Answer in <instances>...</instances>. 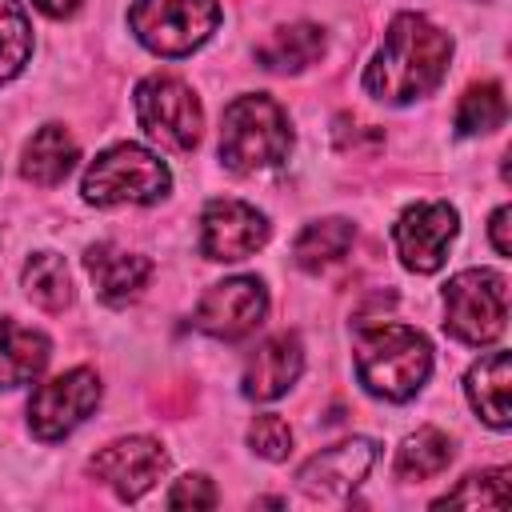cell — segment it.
Returning a JSON list of instances; mask_svg holds the SVG:
<instances>
[{"label": "cell", "instance_id": "obj_29", "mask_svg": "<svg viewBox=\"0 0 512 512\" xmlns=\"http://www.w3.org/2000/svg\"><path fill=\"white\" fill-rule=\"evenodd\" d=\"M44 16H52V20H64V16H72L76 8H80V0H32Z\"/></svg>", "mask_w": 512, "mask_h": 512}, {"label": "cell", "instance_id": "obj_5", "mask_svg": "<svg viewBox=\"0 0 512 512\" xmlns=\"http://www.w3.org/2000/svg\"><path fill=\"white\" fill-rule=\"evenodd\" d=\"M508 324V276L496 268H464L444 284V332L460 344H492Z\"/></svg>", "mask_w": 512, "mask_h": 512}, {"label": "cell", "instance_id": "obj_14", "mask_svg": "<svg viewBox=\"0 0 512 512\" xmlns=\"http://www.w3.org/2000/svg\"><path fill=\"white\" fill-rule=\"evenodd\" d=\"M300 368H304L300 336L296 332H276L264 344H256V352L248 356L244 376H240V392L248 400H276L296 384Z\"/></svg>", "mask_w": 512, "mask_h": 512}, {"label": "cell", "instance_id": "obj_28", "mask_svg": "<svg viewBox=\"0 0 512 512\" xmlns=\"http://www.w3.org/2000/svg\"><path fill=\"white\" fill-rule=\"evenodd\" d=\"M508 220H512V212H508V208H496V212H492V224H488V232H492V248H496L500 256H512V240H508Z\"/></svg>", "mask_w": 512, "mask_h": 512}, {"label": "cell", "instance_id": "obj_3", "mask_svg": "<svg viewBox=\"0 0 512 512\" xmlns=\"http://www.w3.org/2000/svg\"><path fill=\"white\" fill-rule=\"evenodd\" d=\"M292 152V124H288V112L264 96V92H252V96H236L228 108H224V120H220V160L228 172H264V168H276L284 164Z\"/></svg>", "mask_w": 512, "mask_h": 512}, {"label": "cell", "instance_id": "obj_20", "mask_svg": "<svg viewBox=\"0 0 512 512\" xmlns=\"http://www.w3.org/2000/svg\"><path fill=\"white\" fill-rule=\"evenodd\" d=\"M352 240H356L352 220H344V216H324V220H312V224H304V228L296 232V240H292V260H296V268H304V272H324V268H332V264L352 248Z\"/></svg>", "mask_w": 512, "mask_h": 512}, {"label": "cell", "instance_id": "obj_10", "mask_svg": "<svg viewBox=\"0 0 512 512\" xmlns=\"http://www.w3.org/2000/svg\"><path fill=\"white\" fill-rule=\"evenodd\" d=\"M456 232H460V216L448 200H420V204L404 208L400 220L392 224V244L408 272L428 276L444 264Z\"/></svg>", "mask_w": 512, "mask_h": 512}, {"label": "cell", "instance_id": "obj_13", "mask_svg": "<svg viewBox=\"0 0 512 512\" xmlns=\"http://www.w3.org/2000/svg\"><path fill=\"white\" fill-rule=\"evenodd\" d=\"M372 464H376V444L368 436H352V440H340V444L320 448L316 456H308L296 472V484L312 500L348 496L372 472Z\"/></svg>", "mask_w": 512, "mask_h": 512}, {"label": "cell", "instance_id": "obj_23", "mask_svg": "<svg viewBox=\"0 0 512 512\" xmlns=\"http://www.w3.org/2000/svg\"><path fill=\"white\" fill-rule=\"evenodd\" d=\"M508 116V104H504V88L496 80H484V84H472L460 104H456V132L460 136H484L492 128H500Z\"/></svg>", "mask_w": 512, "mask_h": 512}, {"label": "cell", "instance_id": "obj_24", "mask_svg": "<svg viewBox=\"0 0 512 512\" xmlns=\"http://www.w3.org/2000/svg\"><path fill=\"white\" fill-rule=\"evenodd\" d=\"M32 56V24L20 0H0V84L12 80Z\"/></svg>", "mask_w": 512, "mask_h": 512}, {"label": "cell", "instance_id": "obj_7", "mask_svg": "<svg viewBox=\"0 0 512 512\" xmlns=\"http://www.w3.org/2000/svg\"><path fill=\"white\" fill-rule=\"evenodd\" d=\"M136 120L148 140L172 152H192L204 132V108L180 76H144L136 84Z\"/></svg>", "mask_w": 512, "mask_h": 512}, {"label": "cell", "instance_id": "obj_12", "mask_svg": "<svg viewBox=\"0 0 512 512\" xmlns=\"http://www.w3.org/2000/svg\"><path fill=\"white\" fill-rule=\"evenodd\" d=\"M168 468V452L152 440V436H124L112 440L108 448H100L88 464V472L112 488L120 500H140L148 488H156V480Z\"/></svg>", "mask_w": 512, "mask_h": 512}, {"label": "cell", "instance_id": "obj_16", "mask_svg": "<svg viewBox=\"0 0 512 512\" xmlns=\"http://www.w3.org/2000/svg\"><path fill=\"white\" fill-rule=\"evenodd\" d=\"M508 384H512V360L508 352H488L480 356L468 376H464V392L468 404L480 412V420L488 428H508L512 424V404H508Z\"/></svg>", "mask_w": 512, "mask_h": 512}, {"label": "cell", "instance_id": "obj_25", "mask_svg": "<svg viewBox=\"0 0 512 512\" xmlns=\"http://www.w3.org/2000/svg\"><path fill=\"white\" fill-rule=\"evenodd\" d=\"M504 504H508V468L472 472L460 480V488L436 500V508H504Z\"/></svg>", "mask_w": 512, "mask_h": 512}, {"label": "cell", "instance_id": "obj_22", "mask_svg": "<svg viewBox=\"0 0 512 512\" xmlns=\"http://www.w3.org/2000/svg\"><path fill=\"white\" fill-rule=\"evenodd\" d=\"M20 280H24L28 300L40 304L44 312H60V308L72 304V272H68L64 256H56V252H36V256H28Z\"/></svg>", "mask_w": 512, "mask_h": 512}, {"label": "cell", "instance_id": "obj_26", "mask_svg": "<svg viewBox=\"0 0 512 512\" xmlns=\"http://www.w3.org/2000/svg\"><path fill=\"white\" fill-rule=\"evenodd\" d=\"M248 448L264 460H284L292 452V428L276 412H264L248 424Z\"/></svg>", "mask_w": 512, "mask_h": 512}, {"label": "cell", "instance_id": "obj_27", "mask_svg": "<svg viewBox=\"0 0 512 512\" xmlns=\"http://www.w3.org/2000/svg\"><path fill=\"white\" fill-rule=\"evenodd\" d=\"M168 508H216V488L204 472H188L172 484L168 492Z\"/></svg>", "mask_w": 512, "mask_h": 512}, {"label": "cell", "instance_id": "obj_17", "mask_svg": "<svg viewBox=\"0 0 512 512\" xmlns=\"http://www.w3.org/2000/svg\"><path fill=\"white\" fill-rule=\"evenodd\" d=\"M80 160V148L72 140V132L64 124H44L28 144H24V160L20 172L24 180L40 184V188H56Z\"/></svg>", "mask_w": 512, "mask_h": 512}, {"label": "cell", "instance_id": "obj_11", "mask_svg": "<svg viewBox=\"0 0 512 512\" xmlns=\"http://www.w3.org/2000/svg\"><path fill=\"white\" fill-rule=\"evenodd\" d=\"M268 244V216L244 200L220 196L208 200L204 216H200V252L208 260H248L252 252H260Z\"/></svg>", "mask_w": 512, "mask_h": 512}, {"label": "cell", "instance_id": "obj_6", "mask_svg": "<svg viewBox=\"0 0 512 512\" xmlns=\"http://www.w3.org/2000/svg\"><path fill=\"white\" fill-rule=\"evenodd\" d=\"M220 24L216 0H136L128 12L132 36L156 56L196 52Z\"/></svg>", "mask_w": 512, "mask_h": 512}, {"label": "cell", "instance_id": "obj_1", "mask_svg": "<svg viewBox=\"0 0 512 512\" xmlns=\"http://www.w3.org/2000/svg\"><path fill=\"white\" fill-rule=\"evenodd\" d=\"M452 60V36L440 32L420 12H400L372 64L364 68V88L384 104H412L440 88Z\"/></svg>", "mask_w": 512, "mask_h": 512}, {"label": "cell", "instance_id": "obj_21", "mask_svg": "<svg viewBox=\"0 0 512 512\" xmlns=\"http://www.w3.org/2000/svg\"><path fill=\"white\" fill-rule=\"evenodd\" d=\"M448 464H452V440L432 424H424L412 436H404V444L396 448V460H392L400 480H432Z\"/></svg>", "mask_w": 512, "mask_h": 512}, {"label": "cell", "instance_id": "obj_2", "mask_svg": "<svg viewBox=\"0 0 512 512\" xmlns=\"http://www.w3.org/2000/svg\"><path fill=\"white\" fill-rule=\"evenodd\" d=\"M432 372V344L408 324H364L356 332V376L380 400H412Z\"/></svg>", "mask_w": 512, "mask_h": 512}, {"label": "cell", "instance_id": "obj_15", "mask_svg": "<svg viewBox=\"0 0 512 512\" xmlns=\"http://www.w3.org/2000/svg\"><path fill=\"white\" fill-rule=\"evenodd\" d=\"M84 268H88V276H92L100 300L112 304V308L136 300V296L144 292L148 276H152L148 256L128 252V248H120V244H112V240L92 244V248L84 252Z\"/></svg>", "mask_w": 512, "mask_h": 512}, {"label": "cell", "instance_id": "obj_9", "mask_svg": "<svg viewBox=\"0 0 512 512\" xmlns=\"http://www.w3.org/2000/svg\"><path fill=\"white\" fill-rule=\"evenodd\" d=\"M268 312V288L256 276H228L220 284H212L196 312H192V328H200L212 340H244L260 328Z\"/></svg>", "mask_w": 512, "mask_h": 512}, {"label": "cell", "instance_id": "obj_19", "mask_svg": "<svg viewBox=\"0 0 512 512\" xmlns=\"http://www.w3.org/2000/svg\"><path fill=\"white\" fill-rule=\"evenodd\" d=\"M324 56V28L316 24H280L256 44V60L268 72H304Z\"/></svg>", "mask_w": 512, "mask_h": 512}, {"label": "cell", "instance_id": "obj_8", "mask_svg": "<svg viewBox=\"0 0 512 512\" xmlns=\"http://www.w3.org/2000/svg\"><path fill=\"white\" fill-rule=\"evenodd\" d=\"M100 376L92 368H68L44 384H36L32 400H28V428L36 440L52 444L64 440L68 432H76L92 408L100 404Z\"/></svg>", "mask_w": 512, "mask_h": 512}, {"label": "cell", "instance_id": "obj_18", "mask_svg": "<svg viewBox=\"0 0 512 512\" xmlns=\"http://www.w3.org/2000/svg\"><path fill=\"white\" fill-rule=\"evenodd\" d=\"M48 336L16 320H0V388L32 384L48 364Z\"/></svg>", "mask_w": 512, "mask_h": 512}, {"label": "cell", "instance_id": "obj_4", "mask_svg": "<svg viewBox=\"0 0 512 512\" xmlns=\"http://www.w3.org/2000/svg\"><path fill=\"white\" fill-rule=\"evenodd\" d=\"M172 188V172L168 164L148 152L144 144H112L104 148L84 180H80V192L88 204L96 208H112V204H156L164 200Z\"/></svg>", "mask_w": 512, "mask_h": 512}]
</instances>
